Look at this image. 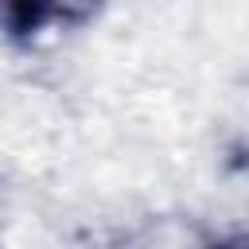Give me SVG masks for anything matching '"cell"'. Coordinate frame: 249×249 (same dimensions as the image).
Here are the masks:
<instances>
[{
    "label": "cell",
    "mask_w": 249,
    "mask_h": 249,
    "mask_svg": "<svg viewBox=\"0 0 249 249\" xmlns=\"http://www.w3.org/2000/svg\"><path fill=\"white\" fill-rule=\"evenodd\" d=\"M206 249H249V233H230V237H218V241H210Z\"/></svg>",
    "instance_id": "7a4b0ae2"
},
{
    "label": "cell",
    "mask_w": 249,
    "mask_h": 249,
    "mask_svg": "<svg viewBox=\"0 0 249 249\" xmlns=\"http://www.w3.org/2000/svg\"><path fill=\"white\" fill-rule=\"evenodd\" d=\"M58 12H62V0H0V27H4L8 39L27 43Z\"/></svg>",
    "instance_id": "6da1fadb"
}]
</instances>
